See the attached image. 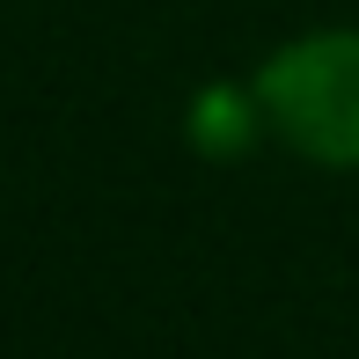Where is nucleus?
Segmentation results:
<instances>
[{
    "label": "nucleus",
    "mask_w": 359,
    "mask_h": 359,
    "mask_svg": "<svg viewBox=\"0 0 359 359\" xmlns=\"http://www.w3.org/2000/svg\"><path fill=\"white\" fill-rule=\"evenodd\" d=\"M264 133L316 169H359V29H301L250 74Z\"/></svg>",
    "instance_id": "obj_1"
},
{
    "label": "nucleus",
    "mask_w": 359,
    "mask_h": 359,
    "mask_svg": "<svg viewBox=\"0 0 359 359\" xmlns=\"http://www.w3.org/2000/svg\"><path fill=\"white\" fill-rule=\"evenodd\" d=\"M191 147L198 154H242V147L264 140V110H257V88H235V81H213V88L191 95Z\"/></svg>",
    "instance_id": "obj_2"
}]
</instances>
